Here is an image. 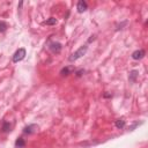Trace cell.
Wrapping results in <instances>:
<instances>
[{
    "label": "cell",
    "mask_w": 148,
    "mask_h": 148,
    "mask_svg": "<svg viewBox=\"0 0 148 148\" xmlns=\"http://www.w3.org/2000/svg\"><path fill=\"white\" fill-rule=\"evenodd\" d=\"M87 50H88V46H87V45L81 46L79 50H77V51L74 52V53L71 56V57H69V61H75V60L80 59V58L82 57V56H85V54H86Z\"/></svg>",
    "instance_id": "cell-1"
},
{
    "label": "cell",
    "mask_w": 148,
    "mask_h": 148,
    "mask_svg": "<svg viewBox=\"0 0 148 148\" xmlns=\"http://www.w3.org/2000/svg\"><path fill=\"white\" fill-rule=\"evenodd\" d=\"M24 57H26V50H24V49H18V50L14 53V56H13V61H14V63H18V61L23 60Z\"/></svg>",
    "instance_id": "cell-2"
},
{
    "label": "cell",
    "mask_w": 148,
    "mask_h": 148,
    "mask_svg": "<svg viewBox=\"0 0 148 148\" xmlns=\"http://www.w3.org/2000/svg\"><path fill=\"white\" fill-rule=\"evenodd\" d=\"M37 128H38V126H37V125L31 124V125H29V126L24 127L23 132H24L26 134H32V133H35V132H36V130H37Z\"/></svg>",
    "instance_id": "cell-3"
},
{
    "label": "cell",
    "mask_w": 148,
    "mask_h": 148,
    "mask_svg": "<svg viewBox=\"0 0 148 148\" xmlns=\"http://www.w3.org/2000/svg\"><path fill=\"white\" fill-rule=\"evenodd\" d=\"M50 50L53 52V53H59L61 51V44L56 42V43H51L50 45Z\"/></svg>",
    "instance_id": "cell-4"
},
{
    "label": "cell",
    "mask_w": 148,
    "mask_h": 148,
    "mask_svg": "<svg viewBox=\"0 0 148 148\" xmlns=\"http://www.w3.org/2000/svg\"><path fill=\"white\" fill-rule=\"evenodd\" d=\"M145 57V51L143 50H137L132 53V58L135 59V60H139V59H142Z\"/></svg>",
    "instance_id": "cell-5"
},
{
    "label": "cell",
    "mask_w": 148,
    "mask_h": 148,
    "mask_svg": "<svg viewBox=\"0 0 148 148\" xmlns=\"http://www.w3.org/2000/svg\"><path fill=\"white\" fill-rule=\"evenodd\" d=\"M77 8H78V12H79V13H83V12H86V9H87V3L83 1V0H80V1L78 3Z\"/></svg>",
    "instance_id": "cell-6"
},
{
    "label": "cell",
    "mask_w": 148,
    "mask_h": 148,
    "mask_svg": "<svg viewBox=\"0 0 148 148\" xmlns=\"http://www.w3.org/2000/svg\"><path fill=\"white\" fill-rule=\"evenodd\" d=\"M15 146H16V148H24L26 142H24V140L22 138H18L16 140V142H15Z\"/></svg>",
    "instance_id": "cell-7"
},
{
    "label": "cell",
    "mask_w": 148,
    "mask_h": 148,
    "mask_svg": "<svg viewBox=\"0 0 148 148\" xmlns=\"http://www.w3.org/2000/svg\"><path fill=\"white\" fill-rule=\"evenodd\" d=\"M138 74H139L138 71H132L131 73H130V77H128L130 81H131V82H134L135 79H137V77H138Z\"/></svg>",
    "instance_id": "cell-8"
},
{
    "label": "cell",
    "mask_w": 148,
    "mask_h": 148,
    "mask_svg": "<svg viewBox=\"0 0 148 148\" xmlns=\"http://www.w3.org/2000/svg\"><path fill=\"white\" fill-rule=\"evenodd\" d=\"M116 127H117V128H124V127H125V119H124V118H120V119L116 120Z\"/></svg>",
    "instance_id": "cell-9"
},
{
    "label": "cell",
    "mask_w": 148,
    "mask_h": 148,
    "mask_svg": "<svg viewBox=\"0 0 148 148\" xmlns=\"http://www.w3.org/2000/svg\"><path fill=\"white\" fill-rule=\"evenodd\" d=\"M57 23V20H56L54 17H50L49 20H46L45 22H44V24H48V26H53V24H56Z\"/></svg>",
    "instance_id": "cell-10"
},
{
    "label": "cell",
    "mask_w": 148,
    "mask_h": 148,
    "mask_svg": "<svg viewBox=\"0 0 148 148\" xmlns=\"http://www.w3.org/2000/svg\"><path fill=\"white\" fill-rule=\"evenodd\" d=\"M3 131H4V132H9V131H11V124H9V123H7V122L4 123V125H3Z\"/></svg>",
    "instance_id": "cell-11"
},
{
    "label": "cell",
    "mask_w": 148,
    "mask_h": 148,
    "mask_svg": "<svg viewBox=\"0 0 148 148\" xmlns=\"http://www.w3.org/2000/svg\"><path fill=\"white\" fill-rule=\"evenodd\" d=\"M8 28V26H7V23L6 22H4V21H0V31L1 32H4V31H6V29Z\"/></svg>",
    "instance_id": "cell-12"
},
{
    "label": "cell",
    "mask_w": 148,
    "mask_h": 148,
    "mask_svg": "<svg viewBox=\"0 0 148 148\" xmlns=\"http://www.w3.org/2000/svg\"><path fill=\"white\" fill-rule=\"evenodd\" d=\"M61 74H63V75H68V74H69V68H68V67L63 68V69H61Z\"/></svg>",
    "instance_id": "cell-13"
},
{
    "label": "cell",
    "mask_w": 148,
    "mask_h": 148,
    "mask_svg": "<svg viewBox=\"0 0 148 148\" xmlns=\"http://www.w3.org/2000/svg\"><path fill=\"white\" fill-rule=\"evenodd\" d=\"M82 73H83V71H79V72H78V77L82 75Z\"/></svg>",
    "instance_id": "cell-14"
}]
</instances>
